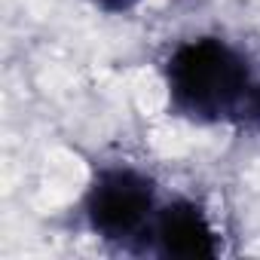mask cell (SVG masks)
I'll list each match as a JSON object with an SVG mask.
<instances>
[{"label":"cell","mask_w":260,"mask_h":260,"mask_svg":"<svg viewBox=\"0 0 260 260\" xmlns=\"http://www.w3.org/2000/svg\"><path fill=\"white\" fill-rule=\"evenodd\" d=\"M166 80L172 104L184 116L199 122H239L245 98L254 89L251 71L242 55L214 37L181 43L169 58Z\"/></svg>","instance_id":"6da1fadb"},{"label":"cell","mask_w":260,"mask_h":260,"mask_svg":"<svg viewBox=\"0 0 260 260\" xmlns=\"http://www.w3.org/2000/svg\"><path fill=\"white\" fill-rule=\"evenodd\" d=\"M153 187L132 169H107L98 175L86 196V214L98 236L125 242L150 226Z\"/></svg>","instance_id":"7a4b0ae2"},{"label":"cell","mask_w":260,"mask_h":260,"mask_svg":"<svg viewBox=\"0 0 260 260\" xmlns=\"http://www.w3.org/2000/svg\"><path fill=\"white\" fill-rule=\"evenodd\" d=\"M156 239L169 257H214L217 239L205 214L190 202L169 205L156 220Z\"/></svg>","instance_id":"3957f363"},{"label":"cell","mask_w":260,"mask_h":260,"mask_svg":"<svg viewBox=\"0 0 260 260\" xmlns=\"http://www.w3.org/2000/svg\"><path fill=\"white\" fill-rule=\"evenodd\" d=\"M98 4L104 10H128V7H135L138 0H98Z\"/></svg>","instance_id":"277c9868"}]
</instances>
